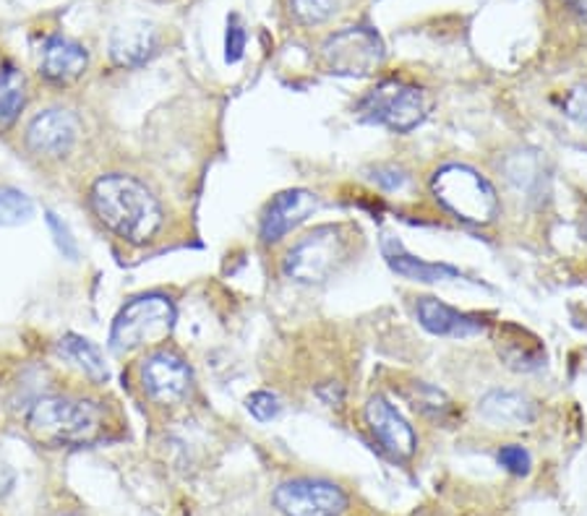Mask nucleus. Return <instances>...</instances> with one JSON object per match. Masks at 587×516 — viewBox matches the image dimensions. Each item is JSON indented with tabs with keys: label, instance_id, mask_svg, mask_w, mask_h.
Returning a JSON list of instances; mask_svg holds the SVG:
<instances>
[{
	"label": "nucleus",
	"instance_id": "obj_5",
	"mask_svg": "<svg viewBox=\"0 0 587 516\" xmlns=\"http://www.w3.org/2000/svg\"><path fill=\"white\" fill-rule=\"evenodd\" d=\"M431 191L441 207L450 209L457 220L470 224H491L497 220V188L470 164H444L431 177Z\"/></svg>",
	"mask_w": 587,
	"mask_h": 516
},
{
	"label": "nucleus",
	"instance_id": "obj_18",
	"mask_svg": "<svg viewBox=\"0 0 587 516\" xmlns=\"http://www.w3.org/2000/svg\"><path fill=\"white\" fill-rule=\"evenodd\" d=\"M387 263L392 267V271H398L400 277L411 282H424V284H433V282H450V280H463L460 269L450 267V263H431L424 261V258H415L411 254H405L400 246L394 250L387 248Z\"/></svg>",
	"mask_w": 587,
	"mask_h": 516
},
{
	"label": "nucleus",
	"instance_id": "obj_26",
	"mask_svg": "<svg viewBox=\"0 0 587 516\" xmlns=\"http://www.w3.org/2000/svg\"><path fill=\"white\" fill-rule=\"evenodd\" d=\"M246 409L254 420L269 422V420H274L277 415H280L282 405H280V396L272 394V392H254V394H248Z\"/></svg>",
	"mask_w": 587,
	"mask_h": 516
},
{
	"label": "nucleus",
	"instance_id": "obj_24",
	"mask_svg": "<svg viewBox=\"0 0 587 516\" xmlns=\"http://www.w3.org/2000/svg\"><path fill=\"white\" fill-rule=\"evenodd\" d=\"M45 222H48L50 235H52V241H56V248L61 250V256L69 258V261H76V258H78V243H76L74 233H71L69 224H65L61 217H58L56 211H50V209L45 211Z\"/></svg>",
	"mask_w": 587,
	"mask_h": 516
},
{
	"label": "nucleus",
	"instance_id": "obj_11",
	"mask_svg": "<svg viewBox=\"0 0 587 516\" xmlns=\"http://www.w3.org/2000/svg\"><path fill=\"white\" fill-rule=\"evenodd\" d=\"M319 209V196L308 188H290L277 194L269 207L264 209L261 217V243L272 246V243H280L288 233H293L298 224H303L314 211Z\"/></svg>",
	"mask_w": 587,
	"mask_h": 516
},
{
	"label": "nucleus",
	"instance_id": "obj_2",
	"mask_svg": "<svg viewBox=\"0 0 587 516\" xmlns=\"http://www.w3.org/2000/svg\"><path fill=\"white\" fill-rule=\"evenodd\" d=\"M105 413L100 402L52 394L37 400L26 413V428L48 446H84L100 435Z\"/></svg>",
	"mask_w": 587,
	"mask_h": 516
},
{
	"label": "nucleus",
	"instance_id": "obj_1",
	"mask_svg": "<svg viewBox=\"0 0 587 516\" xmlns=\"http://www.w3.org/2000/svg\"><path fill=\"white\" fill-rule=\"evenodd\" d=\"M89 207L105 230L131 246L149 243L164 222L157 196L138 177L125 172L97 177L89 191Z\"/></svg>",
	"mask_w": 587,
	"mask_h": 516
},
{
	"label": "nucleus",
	"instance_id": "obj_10",
	"mask_svg": "<svg viewBox=\"0 0 587 516\" xmlns=\"http://www.w3.org/2000/svg\"><path fill=\"white\" fill-rule=\"evenodd\" d=\"M78 136H82V121L76 112L50 108L32 118V123L26 125L24 142L32 155L42 157V160H61L76 147Z\"/></svg>",
	"mask_w": 587,
	"mask_h": 516
},
{
	"label": "nucleus",
	"instance_id": "obj_23",
	"mask_svg": "<svg viewBox=\"0 0 587 516\" xmlns=\"http://www.w3.org/2000/svg\"><path fill=\"white\" fill-rule=\"evenodd\" d=\"M290 13L303 26L325 24L338 11V0H288Z\"/></svg>",
	"mask_w": 587,
	"mask_h": 516
},
{
	"label": "nucleus",
	"instance_id": "obj_31",
	"mask_svg": "<svg viewBox=\"0 0 587 516\" xmlns=\"http://www.w3.org/2000/svg\"><path fill=\"white\" fill-rule=\"evenodd\" d=\"M65 516H76V514H65Z\"/></svg>",
	"mask_w": 587,
	"mask_h": 516
},
{
	"label": "nucleus",
	"instance_id": "obj_20",
	"mask_svg": "<svg viewBox=\"0 0 587 516\" xmlns=\"http://www.w3.org/2000/svg\"><path fill=\"white\" fill-rule=\"evenodd\" d=\"M506 181L519 191L525 198H536L543 191V168L533 151H517L504 164Z\"/></svg>",
	"mask_w": 587,
	"mask_h": 516
},
{
	"label": "nucleus",
	"instance_id": "obj_17",
	"mask_svg": "<svg viewBox=\"0 0 587 516\" xmlns=\"http://www.w3.org/2000/svg\"><path fill=\"white\" fill-rule=\"evenodd\" d=\"M58 355L63 357V360H69L71 366L82 370L84 376L91 383H108L110 379V370L105 366V357L100 353V347L97 344H91L87 336H78V334H65L61 342H58Z\"/></svg>",
	"mask_w": 587,
	"mask_h": 516
},
{
	"label": "nucleus",
	"instance_id": "obj_4",
	"mask_svg": "<svg viewBox=\"0 0 587 516\" xmlns=\"http://www.w3.org/2000/svg\"><path fill=\"white\" fill-rule=\"evenodd\" d=\"M175 303L162 293L131 297L115 316L110 329V349L115 355L136 353L142 347L160 344L173 334Z\"/></svg>",
	"mask_w": 587,
	"mask_h": 516
},
{
	"label": "nucleus",
	"instance_id": "obj_8",
	"mask_svg": "<svg viewBox=\"0 0 587 516\" xmlns=\"http://www.w3.org/2000/svg\"><path fill=\"white\" fill-rule=\"evenodd\" d=\"M274 506L285 516H342L347 508V495L329 480L298 478L277 488Z\"/></svg>",
	"mask_w": 587,
	"mask_h": 516
},
{
	"label": "nucleus",
	"instance_id": "obj_21",
	"mask_svg": "<svg viewBox=\"0 0 587 516\" xmlns=\"http://www.w3.org/2000/svg\"><path fill=\"white\" fill-rule=\"evenodd\" d=\"M35 217V201L19 188H0V228H22Z\"/></svg>",
	"mask_w": 587,
	"mask_h": 516
},
{
	"label": "nucleus",
	"instance_id": "obj_7",
	"mask_svg": "<svg viewBox=\"0 0 587 516\" xmlns=\"http://www.w3.org/2000/svg\"><path fill=\"white\" fill-rule=\"evenodd\" d=\"M321 58L327 69L338 76H371L384 61V45L371 29L347 26L338 35L327 37L321 45Z\"/></svg>",
	"mask_w": 587,
	"mask_h": 516
},
{
	"label": "nucleus",
	"instance_id": "obj_22",
	"mask_svg": "<svg viewBox=\"0 0 587 516\" xmlns=\"http://www.w3.org/2000/svg\"><path fill=\"white\" fill-rule=\"evenodd\" d=\"M499 355L514 370H536L543 366V347L538 340H530L525 347L519 340H504L499 344Z\"/></svg>",
	"mask_w": 587,
	"mask_h": 516
},
{
	"label": "nucleus",
	"instance_id": "obj_29",
	"mask_svg": "<svg viewBox=\"0 0 587 516\" xmlns=\"http://www.w3.org/2000/svg\"><path fill=\"white\" fill-rule=\"evenodd\" d=\"M374 181L381 185L384 191H400L407 183V175L398 168H376Z\"/></svg>",
	"mask_w": 587,
	"mask_h": 516
},
{
	"label": "nucleus",
	"instance_id": "obj_14",
	"mask_svg": "<svg viewBox=\"0 0 587 516\" xmlns=\"http://www.w3.org/2000/svg\"><path fill=\"white\" fill-rule=\"evenodd\" d=\"M478 415L493 428H527L538 418V405L523 392L493 389L480 396Z\"/></svg>",
	"mask_w": 587,
	"mask_h": 516
},
{
	"label": "nucleus",
	"instance_id": "obj_19",
	"mask_svg": "<svg viewBox=\"0 0 587 516\" xmlns=\"http://www.w3.org/2000/svg\"><path fill=\"white\" fill-rule=\"evenodd\" d=\"M26 105V78L13 63H0V131L19 121Z\"/></svg>",
	"mask_w": 587,
	"mask_h": 516
},
{
	"label": "nucleus",
	"instance_id": "obj_25",
	"mask_svg": "<svg viewBox=\"0 0 587 516\" xmlns=\"http://www.w3.org/2000/svg\"><path fill=\"white\" fill-rule=\"evenodd\" d=\"M499 465L506 469V472L517 475V478H523V475L530 472L533 467V456L527 452L525 446H519V443H510V446H501L497 454Z\"/></svg>",
	"mask_w": 587,
	"mask_h": 516
},
{
	"label": "nucleus",
	"instance_id": "obj_9",
	"mask_svg": "<svg viewBox=\"0 0 587 516\" xmlns=\"http://www.w3.org/2000/svg\"><path fill=\"white\" fill-rule=\"evenodd\" d=\"M138 376H142L144 392L157 405H178L186 400L194 383L186 357L178 355L175 349H155L144 357Z\"/></svg>",
	"mask_w": 587,
	"mask_h": 516
},
{
	"label": "nucleus",
	"instance_id": "obj_6",
	"mask_svg": "<svg viewBox=\"0 0 587 516\" xmlns=\"http://www.w3.org/2000/svg\"><path fill=\"white\" fill-rule=\"evenodd\" d=\"M426 97L418 86L389 78L366 91V97L355 108V118L360 123L381 125L394 134H411L426 121Z\"/></svg>",
	"mask_w": 587,
	"mask_h": 516
},
{
	"label": "nucleus",
	"instance_id": "obj_15",
	"mask_svg": "<svg viewBox=\"0 0 587 516\" xmlns=\"http://www.w3.org/2000/svg\"><path fill=\"white\" fill-rule=\"evenodd\" d=\"M160 48V35L147 22H125L110 35V61L121 69L144 65Z\"/></svg>",
	"mask_w": 587,
	"mask_h": 516
},
{
	"label": "nucleus",
	"instance_id": "obj_13",
	"mask_svg": "<svg viewBox=\"0 0 587 516\" xmlns=\"http://www.w3.org/2000/svg\"><path fill=\"white\" fill-rule=\"evenodd\" d=\"M87 65L89 52L84 50V45H78L76 39L61 35L45 39L42 52H39V74L48 78L50 84H74L76 78L84 76Z\"/></svg>",
	"mask_w": 587,
	"mask_h": 516
},
{
	"label": "nucleus",
	"instance_id": "obj_3",
	"mask_svg": "<svg viewBox=\"0 0 587 516\" xmlns=\"http://www.w3.org/2000/svg\"><path fill=\"white\" fill-rule=\"evenodd\" d=\"M353 230L347 224H321L301 237L282 258V271L293 282L321 284L345 267L353 250Z\"/></svg>",
	"mask_w": 587,
	"mask_h": 516
},
{
	"label": "nucleus",
	"instance_id": "obj_28",
	"mask_svg": "<svg viewBox=\"0 0 587 516\" xmlns=\"http://www.w3.org/2000/svg\"><path fill=\"white\" fill-rule=\"evenodd\" d=\"M562 108L572 121H575L577 125H583V128L587 131V84L572 86V89L566 91Z\"/></svg>",
	"mask_w": 587,
	"mask_h": 516
},
{
	"label": "nucleus",
	"instance_id": "obj_12",
	"mask_svg": "<svg viewBox=\"0 0 587 516\" xmlns=\"http://www.w3.org/2000/svg\"><path fill=\"white\" fill-rule=\"evenodd\" d=\"M363 415H366L368 430H371L374 439L381 443L384 452L392 454L394 459H411L415 454V443H418L415 441V430L411 422L394 409L387 396H368Z\"/></svg>",
	"mask_w": 587,
	"mask_h": 516
},
{
	"label": "nucleus",
	"instance_id": "obj_16",
	"mask_svg": "<svg viewBox=\"0 0 587 516\" xmlns=\"http://www.w3.org/2000/svg\"><path fill=\"white\" fill-rule=\"evenodd\" d=\"M415 316L426 332L437 336H454V340H467V336L480 334L486 323L478 316L460 314L457 308L447 306V303L437 300V297H420L415 306Z\"/></svg>",
	"mask_w": 587,
	"mask_h": 516
},
{
	"label": "nucleus",
	"instance_id": "obj_30",
	"mask_svg": "<svg viewBox=\"0 0 587 516\" xmlns=\"http://www.w3.org/2000/svg\"><path fill=\"white\" fill-rule=\"evenodd\" d=\"M13 486H16V472H13V467L0 456V499H5V495L13 491Z\"/></svg>",
	"mask_w": 587,
	"mask_h": 516
},
{
	"label": "nucleus",
	"instance_id": "obj_27",
	"mask_svg": "<svg viewBox=\"0 0 587 516\" xmlns=\"http://www.w3.org/2000/svg\"><path fill=\"white\" fill-rule=\"evenodd\" d=\"M246 29H243L237 16L228 19V35H225V61L228 63H241L243 52H246Z\"/></svg>",
	"mask_w": 587,
	"mask_h": 516
}]
</instances>
